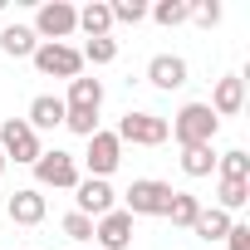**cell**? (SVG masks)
Masks as SVG:
<instances>
[{
  "instance_id": "2e32d148",
  "label": "cell",
  "mask_w": 250,
  "mask_h": 250,
  "mask_svg": "<svg viewBox=\"0 0 250 250\" xmlns=\"http://www.w3.org/2000/svg\"><path fill=\"white\" fill-rule=\"evenodd\" d=\"M79 30L88 40H108L113 35V10H108V0H88V5L79 10Z\"/></svg>"
},
{
  "instance_id": "7a4b0ae2",
  "label": "cell",
  "mask_w": 250,
  "mask_h": 250,
  "mask_svg": "<svg viewBox=\"0 0 250 250\" xmlns=\"http://www.w3.org/2000/svg\"><path fill=\"white\" fill-rule=\"evenodd\" d=\"M167 138H172L167 118H157V113H147V108H133V113L118 118V143H133V147H162Z\"/></svg>"
},
{
  "instance_id": "5b68a950",
  "label": "cell",
  "mask_w": 250,
  "mask_h": 250,
  "mask_svg": "<svg viewBox=\"0 0 250 250\" xmlns=\"http://www.w3.org/2000/svg\"><path fill=\"white\" fill-rule=\"evenodd\" d=\"M0 152H5V162L35 167L40 152H44V143H40V133L30 128L25 118H5V123H0Z\"/></svg>"
},
{
  "instance_id": "cb8c5ba5",
  "label": "cell",
  "mask_w": 250,
  "mask_h": 250,
  "mask_svg": "<svg viewBox=\"0 0 250 250\" xmlns=\"http://www.w3.org/2000/svg\"><path fill=\"white\" fill-rule=\"evenodd\" d=\"M64 128L79 133V138H93V133H98V113H88V108H64Z\"/></svg>"
},
{
  "instance_id": "484cf974",
  "label": "cell",
  "mask_w": 250,
  "mask_h": 250,
  "mask_svg": "<svg viewBox=\"0 0 250 250\" xmlns=\"http://www.w3.org/2000/svg\"><path fill=\"white\" fill-rule=\"evenodd\" d=\"M79 54H83V64H113V59H118V40H113V35H108V40H88Z\"/></svg>"
},
{
  "instance_id": "5bb4252c",
  "label": "cell",
  "mask_w": 250,
  "mask_h": 250,
  "mask_svg": "<svg viewBox=\"0 0 250 250\" xmlns=\"http://www.w3.org/2000/svg\"><path fill=\"white\" fill-rule=\"evenodd\" d=\"M25 123H30L35 133H54V128H64V98H54V93H40V98L30 103Z\"/></svg>"
},
{
  "instance_id": "277c9868",
  "label": "cell",
  "mask_w": 250,
  "mask_h": 250,
  "mask_svg": "<svg viewBox=\"0 0 250 250\" xmlns=\"http://www.w3.org/2000/svg\"><path fill=\"white\" fill-rule=\"evenodd\" d=\"M167 206H172V182H157V177H138L123 191V211L133 221L138 216H167Z\"/></svg>"
},
{
  "instance_id": "ac0fdd59",
  "label": "cell",
  "mask_w": 250,
  "mask_h": 250,
  "mask_svg": "<svg viewBox=\"0 0 250 250\" xmlns=\"http://www.w3.org/2000/svg\"><path fill=\"white\" fill-rule=\"evenodd\" d=\"M235 226V216H226L221 206H201V216H196V226H191V235H201V240H226V230Z\"/></svg>"
},
{
  "instance_id": "4316f807",
  "label": "cell",
  "mask_w": 250,
  "mask_h": 250,
  "mask_svg": "<svg viewBox=\"0 0 250 250\" xmlns=\"http://www.w3.org/2000/svg\"><path fill=\"white\" fill-rule=\"evenodd\" d=\"M59 230H64L69 240H93V221H88V216H79V211H69V216L59 221Z\"/></svg>"
},
{
  "instance_id": "6da1fadb",
  "label": "cell",
  "mask_w": 250,
  "mask_h": 250,
  "mask_svg": "<svg viewBox=\"0 0 250 250\" xmlns=\"http://www.w3.org/2000/svg\"><path fill=\"white\" fill-rule=\"evenodd\" d=\"M167 128H172L177 147H201V143H216L221 118H216L206 103H182V108H177V118L167 123Z\"/></svg>"
},
{
  "instance_id": "f1b7e54d",
  "label": "cell",
  "mask_w": 250,
  "mask_h": 250,
  "mask_svg": "<svg viewBox=\"0 0 250 250\" xmlns=\"http://www.w3.org/2000/svg\"><path fill=\"white\" fill-rule=\"evenodd\" d=\"M226 245H230V250H250V226H245V221H235V226L226 230Z\"/></svg>"
},
{
  "instance_id": "8fae6325",
  "label": "cell",
  "mask_w": 250,
  "mask_h": 250,
  "mask_svg": "<svg viewBox=\"0 0 250 250\" xmlns=\"http://www.w3.org/2000/svg\"><path fill=\"white\" fill-rule=\"evenodd\" d=\"M187 79H191V69H187L182 54H152V64H147V83L152 88L172 93V88H187Z\"/></svg>"
},
{
  "instance_id": "e0dca14e",
  "label": "cell",
  "mask_w": 250,
  "mask_h": 250,
  "mask_svg": "<svg viewBox=\"0 0 250 250\" xmlns=\"http://www.w3.org/2000/svg\"><path fill=\"white\" fill-rule=\"evenodd\" d=\"M64 108H88V113H98L103 108V83L98 79H69V98H64Z\"/></svg>"
},
{
  "instance_id": "ffe728a7",
  "label": "cell",
  "mask_w": 250,
  "mask_h": 250,
  "mask_svg": "<svg viewBox=\"0 0 250 250\" xmlns=\"http://www.w3.org/2000/svg\"><path fill=\"white\" fill-rule=\"evenodd\" d=\"M182 172H187V177H211V172H216V147H211V143L182 147Z\"/></svg>"
},
{
  "instance_id": "44dd1931",
  "label": "cell",
  "mask_w": 250,
  "mask_h": 250,
  "mask_svg": "<svg viewBox=\"0 0 250 250\" xmlns=\"http://www.w3.org/2000/svg\"><path fill=\"white\" fill-rule=\"evenodd\" d=\"M216 172H221V182H250V157H245V147L216 152Z\"/></svg>"
},
{
  "instance_id": "d4e9b609",
  "label": "cell",
  "mask_w": 250,
  "mask_h": 250,
  "mask_svg": "<svg viewBox=\"0 0 250 250\" xmlns=\"http://www.w3.org/2000/svg\"><path fill=\"white\" fill-rule=\"evenodd\" d=\"M108 10H113V25H138V20H147V5H143V0H108Z\"/></svg>"
},
{
  "instance_id": "7402d4cb",
  "label": "cell",
  "mask_w": 250,
  "mask_h": 250,
  "mask_svg": "<svg viewBox=\"0 0 250 250\" xmlns=\"http://www.w3.org/2000/svg\"><path fill=\"white\" fill-rule=\"evenodd\" d=\"M157 25H167V30H177V25H187L191 20V5H187V0H157V5L147 10Z\"/></svg>"
},
{
  "instance_id": "7c38bea8",
  "label": "cell",
  "mask_w": 250,
  "mask_h": 250,
  "mask_svg": "<svg viewBox=\"0 0 250 250\" xmlns=\"http://www.w3.org/2000/svg\"><path fill=\"white\" fill-rule=\"evenodd\" d=\"M216 118H235L240 108H245V79L240 74H226V79H216V88H211V103H206Z\"/></svg>"
},
{
  "instance_id": "9c48e42d",
  "label": "cell",
  "mask_w": 250,
  "mask_h": 250,
  "mask_svg": "<svg viewBox=\"0 0 250 250\" xmlns=\"http://www.w3.org/2000/svg\"><path fill=\"white\" fill-rule=\"evenodd\" d=\"M74 211L88 216V221H98V216L118 211V191H113L108 182H98V177H83V182L74 187Z\"/></svg>"
},
{
  "instance_id": "30bf717a",
  "label": "cell",
  "mask_w": 250,
  "mask_h": 250,
  "mask_svg": "<svg viewBox=\"0 0 250 250\" xmlns=\"http://www.w3.org/2000/svg\"><path fill=\"white\" fill-rule=\"evenodd\" d=\"M93 240H98V250H128V245H133V216H128V211L98 216V221H93Z\"/></svg>"
},
{
  "instance_id": "3957f363",
  "label": "cell",
  "mask_w": 250,
  "mask_h": 250,
  "mask_svg": "<svg viewBox=\"0 0 250 250\" xmlns=\"http://www.w3.org/2000/svg\"><path fill=\"white\" fill-rule=\"evenodd\" d=\"M35 40L40 44H64L74 30H79V10L69 5V0H44V5L35 10Z\"/></svg>"
},
{
  "instance_id": "603a6c76",
  "label": "cell",
  "mask_w": 250,
  "mask_h": 250,
  "mask_svg": "<svg viewBox=\"0 0 250 250\" xmlns=\"http://www.w3.org/2000/svg\"><path fill=\"white\" fill-rule=\"evenodd\" d=\"M245 201H250V182H221V187H216V206H221L226 216L240 211Z\"/></svg>"
},
{
  "instance_id": "8992f818",
  "label": "cell",
  "mask_w": 250,
  "mask_h": 250,
  "mask_svg": "<svg viewBox=\"0 0 250 250\" xmlns=\"http://www.w3.org/2000/svg\"><path fill=\"white\" fill-rule=\"evenodd\" d=\"M79 182H83V172H79V157H74V152H64V147L40 152V162H35V187H40V191H44V187L74 191Z\"/></svg>"
},
{
  "instance_id": "d6986e66",
  "label": "cell",
  "mask_w": 250,
  "mask_h": 250,
  "mask_svg": "<svg viewBox=\"0 0 250 250\" xmlns=\"http://www.w3.org/2000/svg\"><path fill=\"white\" fill-rule=\"evenodd\" d=\"M196 216H201V196H191V191H172L167 221H172V226H182V230H191V226H196Z\"/></svg>"
},
{
  "instance_id": "9a60e30c",
  "label": "cell",
  "mask_w": 250,
  "mask_h": 250,
  "mask_svg": "<svg viewBox=\"0 0 250 250\" xmlns=\"http://www.w3.org/2000/svg\"><path fill=\"white\" fill-rule=\"evenodd\" d=\"M35 49H40V40H35L30 25H5V30H0V54H10V59H35Z\"/></svg>"
},
{
  "instance_id": "f546056e",
  "label": "cell",
  "mask_w": 250,
  "mask_h": 250,
  "mask_svg": "<svg viewBox=\"0 0 250 250\" xmlns=\"http://www.w3.org/2000/svg\"><path fill=\"white\" fill-rule=\"evenodd\" d=\"M0 172H5V152H0Z\"/></svg>"
},
{
  "instance_id": "ba28073f",
  "label": "cell",
  "mask_w": 250,
  "mask_h": 250,
  "mask_svg": "<svg viewBox=\"0 0 250 250\" xmlns=\"http://www.w3.org/2000/svg\"><path fill=\"white\" fill-rule=\"evenodd\" d=\"M35 69L44 79H79L83 74V54L74 44H40L35 49Z\"/></svg>"
},
{
  "instance_id": "4fadbf2b",
  "label": "cell",
  "mask_w": 250,
  "mask_h": 250,
  "mask_svg": "<svg viewBox=\"0 0 250 250\" xmlns=\"http://www.w3.org/2000/svg\"><path fill=\"white\" fill-rule=\"evenodd\" d=\"M44 216H49V201H44L40 187H20V191L10 196V221H15V226H40Z\"/></svg>"
},
{
  "instance_id": "52a82bcc",
  "label": "cell",
  "mask_w": 250,
  "mask_h": 250,
  "mask_svg": "<svg viewBox=\"0 0 250 250\" xmlns=\"http://www.w3.org/2000/svg\"><path fill=\"white\" fill-rule=\"evenodd\" d=\"M118 162H123V143H118V133L98 128V133L88 138V152H83V167H88V177L108 182V177L118 172Z\"/></svg>"
},
{
  "instance_id": "83f0119b",
  "label": "cell",
  "mask_w": 250,
  "mask_h": 250,
  "mask_svg": "<svg viewBox=\"0 0 250 250\" xmlns=\"http://www.w3.org/2000/svg\"><path fill=\"white\" fill-rule=\"evenodd\" d=\"M191 20L206 25V30H216V25H221V5H216V0H196V5H191Z\"/></svg>"
}]
</instances>
